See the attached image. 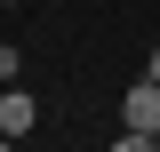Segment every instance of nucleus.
Masks as SVG:
<instances>
[{"instance_id":"f257e3e1","label":"nucleus","mask_w":160,"mask_h":152,"mask_svg":"<svg viewBox=\"0 0 160 152\" xmlns=\"http://www.w3.org/2000/svg\"><path fill=\"white\" fill-rule=\"evenodd\" d=\"M120 120H128L136 136H152V144H160V80H136V88L120 96Z\"/></svg>"},{"instance_id":"f03ea898","label":"nucleus","mask_w":160,"mask_h":152,"mask_svg":"<svg viewBox=\"0 0 160 152\" xmlns=\"http://www.w3.org/2000/svg\"><path fill=\"white\" fill-rule=\"evenodd\" d=\"M32 120H40V104L16 88V80H8V88H0V136L16 144V136H32Z\"/></svg>"},{"instance_id":"7ed1b4c3","label":"nucleus","mask_w":160,"mask_h":152,"mask_svg":"<svg viewBox=\"0 0 160 152\" xmlns=\"http://www.w3.org/2000/svg\"><path fill=\"white\" fill-rule=\"evenodd\" d=\"M24 72V56H16V40H0V80H16Z\"/></svg>"},{"instance_id":"20e7f679","label":"nucleus","mask_w":160,"mask_h":152,"mask_svg":"<svg viewBox=\"0 0 160 152\" xmlns=\"http://www.w3.org/2000/svg\"><path fill=\"white\" fill-rule=\"evenodd\" d=\"M144 80H160V48H152V56H144Z\"/></svg>"},{"instance_id":"39448f33","label":"nucleus","mask_w":160,"mask_h":152,"mask_svg":"<svg viewBox=\"0 0 160 152\" xmlns=\"http://www.w3.org/2000/svg\"><path fill=\"white\" fill-rule=\"evenodd\" d=\"M0 8H8V0H0Z\"/></svg>"}]
</instances>
